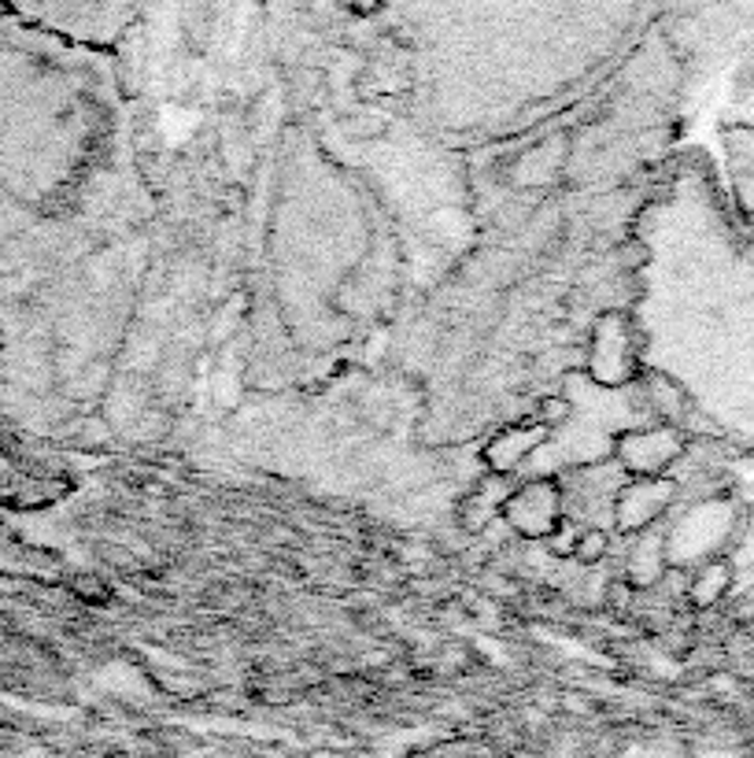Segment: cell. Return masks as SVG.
Returning <instances> with one entry per match:
<instances>
[{
  "label": "cell",
  "mask_w": 754,
  "mask_h": 758,
  "mask_svg": "<svg viewBox=\"0 0 754 758\" xmlns=\"http://www.w3.org/2000/svg\"><path fill=\"white\" fill-rule=\"evenodd\" d=\"M89 152L82 63L49 30L0 12V259L49 245Z\"/></svg>",
  "instance_id": "1"
},
{
  "label": "cell",
  "mask_w": 754,
  "mask_h": 758,
  "mask_svg": "<svg viewBox=\"0 0 754 758\" xmlns=\"http://www.w3.org/2000/svg\"><path fill=\"white\" fill-rule=\"evenodd\" d=\"M729 581H732L729 563H710V566H703V574L695 577L692 599H695L699 607H714L718 599L729 592Z\"/></svg>",
  "instance_id": "2"
},
{
  "label": "cell",
  "mask_w": 754,
  "mask_h": 758,
  "mask_svg": "<svg viewBox=\"0 0 754 758\" xmlns=\"http://www.w3.org/2000/svg\"><path fill=\"white\" fill-rule=\"evenodd\" d=\"M603 552H607V536H603V533H584V536H581L577 555H581L584 563H596Z\"/></svg>",
  "instance_id": "3"
},
{
  "label": "cell",
  "mask_w": 754,
  "mask_h": 758,
  "mask_svg": "<svg viewBox=\"0 0 754 758\" xmlns=\"http://www.w3.org/2000/svg\"><path fill=\"white\" fill-rule=\"evenodd\" d=\"M0 12H4V8H0Z\"/></svg>",
  "instance_id": "4"
}]
</instances>
